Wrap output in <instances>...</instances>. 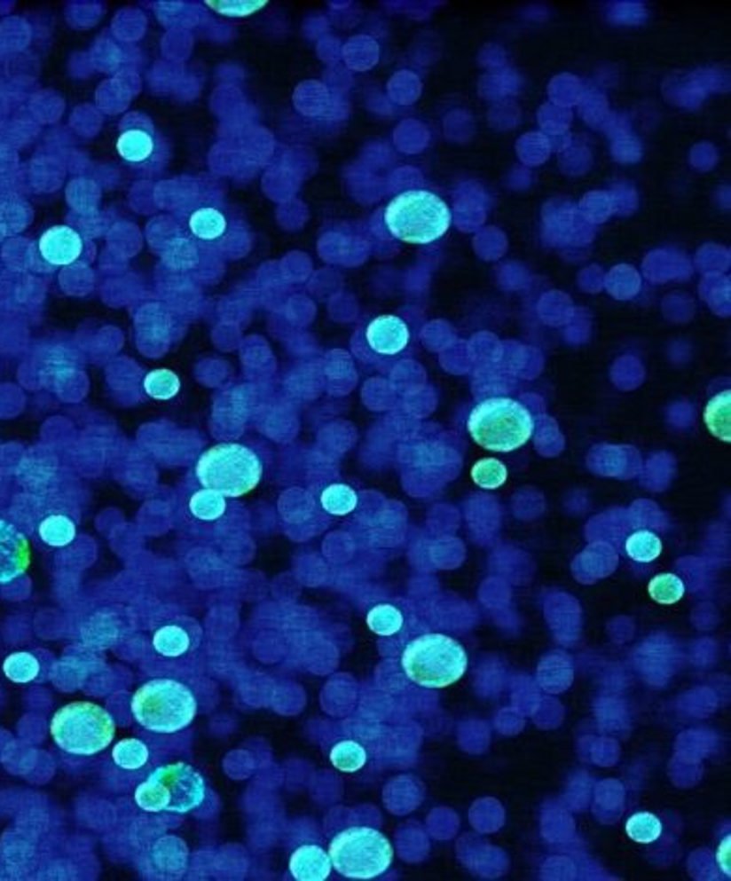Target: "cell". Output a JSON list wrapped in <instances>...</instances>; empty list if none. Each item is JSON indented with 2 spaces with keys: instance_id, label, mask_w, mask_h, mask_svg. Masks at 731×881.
<instances>
[{
  "instance_id": "6da1fadb",
  "label": "cell",
  "mask_w": 731,
  "mask_h": 881,
  "mask_svg": "<svg viewBox=\"0 0 731 881\" xmlns=\"http://www.w3.org/2000/svg\"><path fill=\"white\" fill-rule=\"evenodd\" d=\"M131 712L138 724L153 734L169 735L186 729L197 717L193 692L175 679H153L131 696Z\"/></svg>"
},
{
  "instance_id": "7a4b0ae2",
  "label": "cell",
  "mask_w": 731,
  "mask_h": 881,
  "mask_svg": "<svg viewBox=\"0 0 731 881\" xmlns=\"http://www.w3.org/2000/svg\"><path fill=\"white\" fill-rule=\"evenodd\" d=\"M535 421L529 409L512 397H488L469 414L468 431L476 444L491 452H512L533 436Z\"/></svg>"
},
{
  "instance_id": "3957f363",
  "label": "cell",
  "mask_w": 731,
  "mask_h": 881,
  "mask_svg": "<svg viewBox=\"0 0 731 881\" xmlns=\"http://www.w3.org/2000/svg\"><path fill=\"white\" fill-rule=\"evenodd\" d=\"M469 666L463 645L444 634H424L414 638L402 655V668L409 680L424 688L451 687L465 675Z\"/></svg>"
},
{
  "instance_id": "277c9868",
  "label": "cell",
  "mask_w": 731,
  "mask_h": 881,
  "mask_svg": "<svg viewBox=\"0 0 731 881\" xmlns=\"http://www.w3.org/2000/svg\"><path fill=\"white\" fill-rule=\"evenodd\" d=\"M452 224L448 205L436 193L411 190L394 197L385 208L390 235L407 244H429L441 239Z\"/></svg>"
},
{
  "instance_id": "5b68a950",
  "label": "cell",
  "mask_w": 731,
  "mask_h": 881,
  "mask_svg": "<svg viewBox=\"0 0 731 881\" xmlns=\"http://www.w3.org/2000/svg\"><path fill=\"white\" fill-rule=\"evenodd\" d=\"M195 476L201 486L224 497H242L259 486L263 461L240 443H220L199 456Z\"/></svg>"
},
{
  "instance_id": "8992f818",
  "label": "cell",
  "mask_w": 731,
  "mask_h": 881,
  "mask_svg": "<svg viewBox=\"0 0 731 881\" xmlns=\"http://www.w3.org/2000/svg\"><path fill=\"white\" fill-rule=\"evenodd\" d=\"M207 795L203 775L185 761L168 763L148 775L136 790V805L145 812L188 814L201 806Z\"/></svg>"
},
{
  "instance_id": "52a82bcc",
  "label": "cell",
  "mask_w": 731,
  "mask_h": 881,
  "mask_svg": "<svg viewBox=\"0 0 731 881\" xmlns=\"http://www.w3.org/2000/svg\"><path fill=\"white\" fill-rule=\"evenodd\" d=\"M116 724L109 711L92 702H72L51 719V735L59 748L72 756L104 752L114 739Z\"/></svg>"
},
{
  "instance_id": "ba28073f",
  "label": "cell",
  "mask_w": 731,
  "mask_h": 881,
  "mask_svg": "<svg viewBox=\"0 0 731 881\" xmlns=\"http://www.w3.org/2000/svg\"><path fill=\"white\" fill-rule=\"evenodd\" d=\"M332 867L347 879H373L385 874L394 859L390 840L373 827H349L328 846Z\"/></svg>"
},
{
  "instance_id": "9c48e42d",
  "label": "cell",
  "mask_w": 731,
  "mask_h": 881,
  "mask_svg": "<svg viewBox=\"0 0 731 881\" xmlns=\"http://www.w3.org/2000/svg\"><path fill=\"white\" fill-rule=\"evenodd\" d=\"M151 643L153 651L161 658H185L201 643V626L186 617L169 619L154 630Z\"/></svg>"
},
{
  "instance_id": "30bf717a",
  "label": "cell",
  "mask_w": 731,
  "mask_h": 881,
  "mask_svg": "<svg viewBox=\"0 0 731 881\" xmlns=\"http://www.w3.org/2000/svg\"><path fill=\"white\" fill-rule=\"evenodd\" d=\"M30 567V544L21 531L0 520V586L12 584Z\"/></svg>"
},
{
  "instance_id": "8fae6325",
  "label": "cell",
  "mask_w": 731,
  "mask_h": 881,
  "mask_svg": "<svg viewBox=\"0 0 731 881\" xmlns=\"http://www.w3.org/2000/svg\"><path fill=\"white\" fill-rule=\"evenodd\" d=\"M40 256L53 267H70L85 254V240L68 225L49 227L38 242Z\"/></svg>"
},
{
  "instance_id": "7c38bea8",
  "label": "cell",
  "mask_w": 731,
  "mask_h": 881,
  "mask_svg": "<svg viewBox=\"0 0 731 881\" xmlns=\"http://www.w3.org/2000/svg\"><path fill=\"white\" fill-rule=\"evenodd\" d=\"M366 343L379 357H396L409 345L411 332L397 315H379L366 326Z\"/></svg>"
},
{
  "instance_id": "4fadbf2b",
  "label": "cell",
  "mask_w": 731,
  "mask_h": 881,
  "mask_svg": "<svg viewBox=\"0 0 731 881\" xmlns=\"http://www.w3.org/2000/svg\"><path fill=\"white\" fill-rule=\"evenodd\" d=\"M160 143L153 130L145 126H130L116 139V153L130 165H148L158 156Z\"/></svg>"
},
{
  "instance_id": "5bb4252c",
  "label": "cell",
  "mask_w": 731,
  "mask_h": 881,
  "mask_svg": "<svg viewBox=\"0 0 731 881\" xmlns=\"http://www.w3.org/2000/svg\"><path fill=\"white\" fill-rule=\"evenodd\" d=\"M289 872L296 881H325L332 872L328 852L321 846L304 844L293 852L289 859Z\"/></svg>"
},
{
  "instance_id": "9a60e30c",
  "label": "cell",
  "mask_w": 731,
  "mask_h": 881,
  "mask_svg": "<svg viewBox=\"0 0 731 881\" xmlns=\"http://www.w3.org/2000/svg\"><path fill=\"white\" fill-rule=\"evenodd\" d=\"M227 216L214 207H201L193 210L188 220L192 235L203 242H214L222 239L227 232Z\"/></svg>"
},
{
  "instance_id": "2e32d148",
  "label": "cell",
  "mask_w": 731,
  "mask_h": 881,
  "mask_svg": "<svg viewBox=\"0 0 731 881\" xmlns=\"http://www.w3.org/2000/svg\"><path fill=\"white\" fill-rule=\"evenodd\" d=\"M729 411H731V392L729 390H724L717 396H712L709 404L705 405V411H703V421H705L707 429L714 437L724 441V443L731 441V421H729L731 413Z\"/></svg>"
},
{
  "instance_id": "e0dca14e",
  "label": "cell",
  "mask_w": 731,
  "mask_h": 881,
  "mask_svg": "<svg viewBox=\"0 0 731 881\" xmlns=\"http://www.w3.org/2000/svg\"><path fill=\"white\" fill-rule=\"evenodd\" d=\"M77 525L64 514H51L40 523V539L51 547H66L75 540Z\"/></svg>"
},
{
  "instance_id": "ac0fdd59",
  "label": "cell",
  "mask_w": 731,
  "mask_h": 881,
  "mask_svg": "<svg viewBox=\"0 0 731 881\" xmlns=\"http://www.w3.org/2000/svg\"><path fill=\"white\" fill-rule=\"evenodd\" d=\"M366 623L373 634L390 638L402 630L404 613L392 604H377L366 615Z\"/></svg>"
},
{
  "instance_id": "d6986e66",
  "label": "cell",
  "mask_w": 731,
  "mask_h": 881,
  "mask_svg": "<svg viewBox=\"0 0 731 881\" xmlns=\"http://www.w3.org/2000/svg\"><path fill=\"white\" fill-rule=\"evenodd\" d=\"M227 497L222 493L203 488L192 495L190 499V512L192 516L201 522H216L220 520L227 510Z\"/></svg>"
},
{
  "instance_id": "ffe728a7",
  "label": "cell",
  "mask_w": 731,
  "mask_h": 881,
  "mask_svg": "<svg viewBox=\"0 0 731 881\" xmlns=\"http://www.w3.org/2000/svg\"><path fill=\"white\" fill-rule=\"evenodd\" d=\"M143 389L146 396H151L153 400L169 402L180 392V379L173 370L158 368L146 374L143 381Z\"/></svg>"
},
{
  "instance_id": "44dd1931",
  "label": "cell",
  "mask_w": 731,
  "mask_h": 881,
  "mask_svg": "<svg viewBox=\"0 0 731 881\" xmlns=\"http://www.w3.org/2000/svg\"><path fill=\"white\" fill-rule=\"evenodd\" d=\"M358 505L357 492L347 484H330L321 493V507L330 516H347Z\"/></svg>"
},
{
  "instance_id": "7402d4cb",
  "label": "cell",
  "mask_w": 731,
  "mask_h": 881,
  "mask_svg": "<svg viewBox=\"0 0 731 881\" xmlns=\"http://www.w3.org/2000/svg\"><path fill=\"white\" fill-rule=\"evenodd\" d=\"M4 675L18 685H27L36 680L40 675V660L27 651H18L6 657L3 664Z\"/></svg>"
},
{
  "instance_id": "603a6c76",
  "label": "cell",
  "mask_w": 731,
  "mask_h": 881,
  "mask_svg": "<svg viewBox=\"0 0 731 881\" xmlns=\"http://www.w3.org/2000/svg\"><path fill=\"white\" fill-rule=\"evenodd\" d=\"M111 756H113V761L121 769L138 771L148 761L151 751H148V746L143 741L130 737V739H122V741L116 743L113 746Z\"/></svg>"
},
{
  "instance_id": "cb8c5ba5",
  "label": "cell",
  "mask_w": 731,
  "mask_h": 881,
  "mask_svg": "<svg viewBox=\"0 0 731 881\" xmlns=\"http://www.w3.org/2000/svg\"><path fill=\"white\" fill-rule=\"evenodd\" d=\"M366 761L368 754L357 741H340L330 751V763L342 773H357L366 766Z\"/></svg>"
},
{
  "instance_id": "d4e9b609",
  "label": "cell",
  "mask_w": 731,
  "mask_h": 881,
  "mask_svg": "<svg viewBox=\"0 0 731 881\" xmlns=\"http://www.w3.org/2000/svg\"><path fill=\"white\" fill-rule=\"evenodd\" d=\"M625 550L636 562H653L662 554V540L651 531H636L626 539Z\"/></svg>"
},
{
  "instance_id": "484cf974",
  "label": "cell",
  "mask_w": 731,
  "mask_h": 881,
  "mask_svg": "<svg viewBox=\"0 0 731 881\" xmlns=\"http://www.w3.org/2000/svg\"><path fill=\"white\" fill-rule=\"evenodd\" d=\"M471 478H473L475 484L480 488L497 490L507 482L508 471H507V465L503 461L495 460V458H484V460H478L473 465Z\"/></svg>"
},
{
  "instance_id": "4316f807",
  "label": "cell",
  "mask_w": 731,
  "mask_h": 881,
  "mask_svg": "<svg viewBox=\"0 0 731 881\" xmlns=\"http://www.w3.org/2000/svg\"><path fill=\"white\" fill-rule=\"evenodd\" d=\"M626 835L638 844H651L662 835V822L651 812H638L628 818Z\"/></svg>"
},
{
  "instance_id": "83f0119b",
  "label": "cell",
  "mask_w": 731,
  "mask_h": 881,
  "mask_svg": "<svg viewBox=\"0 0 731 881\" xmlns=\"http://www.w3.org/2000/svg\"><path fill=\"white\" fill-rule=\"evenodd\" d=\"M649 594L655 602L658 604H664V606H670V604H675L679 602L680 598H683L685 594V584H683V579H680L679 576L675 574H660V576H655L651 581H649Z\"/></svg>"
},
{
  "instance_id": "f1b7e54d",
  "label": "cell",
  "mask_w": 731,
  "mask_h": 881,
  "mask_svg": "<svg viewBox=\"0 0 731 881\" xmlns=\"http://www.w3.org/2000/svg\"><path fill=\"white\" fill-rule=\"evenodd\" d=\"M212 12L225 15V18H248L269 3L267 0H207L205 3Z\"/></svg>"
},
{
  "instance_id": "f546056e",
  "label": "cell",
  "mask_w": 731,
  "mask_h": 881,
  "mask_svg": "<svg viewBox=\"0 0 731 881\" xmlns=\"http://www.w3.org/2000/svg\"><path fill=\"white\" fill-rule=\"evenodd\" d=\"M608 20L613 25H640L647 20V10L640 3H616L608 8Z\"/></svg>"
},
{
  "instance_id": "4dcf8cb0",
  "label": "cell",
  "mask_w": 731,
  "mask_h": 881,
  "mask_svg": "<svg viewBox=\"0 0 731 881\" xmlns=\"http://www.w3.org/2000/svg\"><path fill=\"white\" fill-rule=\"evenodd\" d=\"M717 862L726 876H731V838L726 837L717 850Z\"/></svg>"
}]
</instances>
